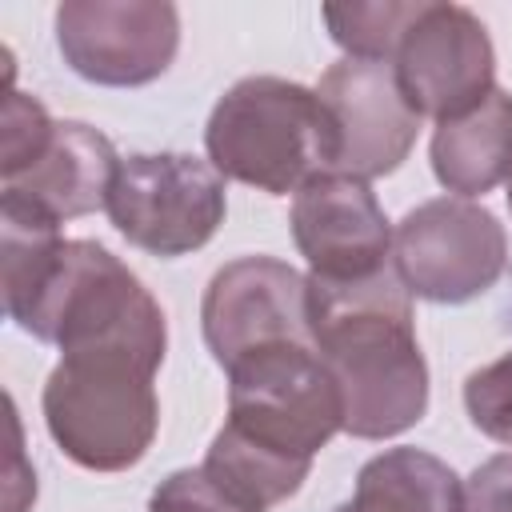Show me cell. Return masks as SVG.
Wrapping results in <instances>:
<instances>
[{
  "label": "cell",
  "mask_w": 512,
  "mask_h": 512,
  "mask_svg": "<svg viewBox=\"0 0 512 512\" xmlns=\"http://www.w3.org/2000/svg\"><path fill=\"white\" fill-rule=\"evenodd\" d=\"M352 500L372 512H464V484L432 452L388 448L360 468Z\"/></svg>",
  "instance_id": "obj_16"
},
{
  "label": "cell",
  "mask_w": 512,
  "mask_h": 512,
  "mask_svg": "<svg viewBox=\"0 0 512 512\" xmlns=\"http://www.w3.org/2000/svg\"><path fill=\"white\" fill-rule=\"evenodd\" d=\"M224 208V176L188 152H136L120 160L108 192L112 228L152 256L204 248L224 224Z\"/></svg>",
  "instance_id": "obj_6"
},
{
  "label": "cell",
  "mask_w": 512,
  "mask_h": 512,
  "mask_svg": "<svg viewBox=\"0 0 512 512\" xmlns=\"http://www.w3.org/2000/svg\"><path fill=\"white\" fill-rule=\"evenodd\" d=\"M428 0H380V4H324V24L332 40L356 60L396 56L408 28L420 20Z\"/></svg>",
  "instance_id": "obj_17"
},
{
  "label": "cell",
  "mask_w": 512,
  "mask_h": 512,
  "mask_svg": "<svg viewBox=\"0 0 512 512\" xmlns=\"http://www.w3.org/2000/svg\"><path fill=\"white\" fill-rule=\"evenodd\" d=\"M0 180H12L20 172H28L52 144L56 136V120L48 116V108L28 96L8 88L4 92V120H0Z\"/></svg>",
  "instance_id": "obj_18"
},
{
  "label": "cell",
  "mask_w": 512,
  "mask_h": 512,
  "mask_svg": "<svg viewBox=\"0 0 512 512\" xmlns=\"http://www.w3.org/2000/svg\"><path fill=\"white\" fill-rule=\"evenodd\" d=\"M292 236L324 280H360L392 260L388 216L368 180L348 172H320L292 196Z\"/></svg>",
  "instance_id": "obj_12"
},
{
  "label": "cell",
  "mask_w": 512,
  "mask_h": 512,
  "mask_svg": "<svg viewBox=\"0 0 512 512\" xmlns=\"http://www.w3.org/2000/svg\"><path fill=\"white\" fill-rule=\"evenodd\" d=\"M316 96L336 124V172L372 180L404 164L416 144L420 116L404 100L396 68L388 60L344 56L320 76Z\"/></svg>",
  "instance_id": "obj_11"
},
{
  "label": "cell",
  "mask_w": 512,
  "mask_h": 512,
  "mask_svg": "<svg viewBox=\"0 0 512 512\" xmlns=\"http://www.w3.org/2000/svg\"><path fill=\"white\" fill-rule=\"evenodd\" d=\"M428 156L436 180L464 200L512 180V96L492 88L464 116L440 120Z\"/></svg>",
  "instance_id": "obj_14"
},
{
  "label": "cell",
  "mask_w": 512,
  "mask_h": 512,
  "mask_svg": "<svg viewBox=\"0 0 512 512\" xmlns=\"http://www.w3.org/2000/svg\"><path fill=\"white\" fill-rule=\"evenodd\" d=\"M508 208H512V180H508Z\"/></svg>",
  "instance_id": "obj_24"
},
{
  "label": "cell",
  "mask_w": 512,
  "mask_h": 512,
  "mask_svg": "<svg viewBox=\"0 0 512 512\" xmlns=\"http://www.w3.org/2000/svg\"><path fill=\"white\" fill-rule=\"evenodd\" d=\"M116 172H120V156L104 132L80 120H60L48 152L28 172L0 184H4V200H20L44 212L48 220L64 224L96 208H108Z\"/></svg>",
  "instance_id": "obj_13"
},
{
  "label": "cell",
  "mask_w": 512,
  "mask_h": 512,
  "mask_svg": "<svg viewBox=\"0 0 512 512\" xmlns=\"http://www.w3.org/2000/svg\"><path fill=\"white\" fill-rule=\"evenodd\" d=\"M396 80L416 116L452 120L492 92L488 28L460 4H428L396 48Z\"/></svg>",
  "instance_id": "obj_10"
},
{
  "label": "cell",
  "mask_w": 512,
  "mask_h": 512,
  "mask_svg": "<svg viewBox=\"0 0 512 512\" xmlns=\"http://www.w3.org/2000/svg\"><path fill=\"white\" fill-rule=\"evenodd\" d=\"M208 480L244 512H268L280 500L296 496L300 484L308 480L312 460L288 456L280 448L260 444L256 436L240 432L236 424H224L212 436V448L200 464Z\"/></svg>",
  "instance_id": "obj_15"
},
{
  "label": "cell",
  "mask_w": 512,
  "mask_h": 512,
  "mask_svg": "<svg viewBox=\"0 0 512 512\" xmlns=\"http://www.w3.org/2000/svg\"><path fill=\"white\" fill-rule=\"evenodd\" d=\"M8 428H12V468H8V512H24L28 500L36 496V480L28 476H16V464H20V420H16V408L8 400Z\"/></svg>",
  "instance_id": "obj_22"
},
{
  "label": "cell",
  "mask_w": 512,
  "mask_h": 512,
  "mask_svg": "<svg viewBox=\"0 0 512 512\" xmlns=\"http://www.w3.org/2000/svg\"><path fill=\"white\" fill-rule=\"evenodd\" d=\"M208 164L268 196L300 192L320 172H336V124L324 100L280 76H244L232 84L204 128Z\"/></svg>",
  "instance_id": "obj_3"
},
{
  "label": "cell",
  "mask_w": 512,
  "mask_h": 512,
  "mask_svg": "<svg viewBox=\"0 0 512 512\" xmlns=\"http://www.w3.org/2000/svg\"><path fill=\"white\" fill-rule=\"evenodd\" d=\"M504 260L508 240L500 220L464 196L428 200L392 232V264L404 288L432 304H464L488 292Z\"/></svg>",
  "instance_id": "obj_7"
},
{
  "label": "cell",
  "mask_w": 512,
  "mask_h": 512,
  "mask_svg": "<svg viewBox=\"0 0 512 512\" xmlns=\"http://www.w3.org/2000/svg\"><path fill=\"white\" fill-rule=\"evenodd\" d=\"M56 44L76 76L136 88L168 72L180 48V12L152 0H68L56 8Z\"/></svg>",
  "instance_id": "obj_9"
},
{
  "label": "cell",
  "mask_w": 512,
  "mask_h": 512,
  "mask_svg": "<svg viewBox=\"0 0 512 512\" xmlns=\"http://www.w3.org/2000/svg\"><path fill=\"white\" fill-rule=\"evenodd\" d=\"M464 408L484 436L512 444V348L464 380Z\"/></svg>",
  "instance_id": "obj_19"
},
{
  "label": "cell",
  "mask_w": 512,
  "mask_h": 512,
  "mask_svg": "<svg viewBox=\"0 0 512 512\" xmlns=\"http://www.w3.org/2000/svg\"><path fill=\"white\" fill-rule=\"evenodd\" d=\"M12 320L44 344L72 352H116L160 368L168 348L164 312L152 292L100 244L64 240Z\"/></svg>",
  "instance_id": "obj_2"
},
{
  "label": "cell",
  "mask_w": 512,
  "mask_h": 512,
  "mask_svg": "<svg viewBox=\"0 0 512 512\" xmlns=\"http://www.w3.org/2000/svg\"><path fill=\"white\" fill-rule=\"evenodd\" d=\"M156 368L116 352H72L44 384V424L60 452L92 472L132 468L160 424Z\"/></svg>",
  "instance_id": "obj_4"
},
{
  "label": "cell",
  "mask_w": 512,
  "mask_h": 512,
  "mask_svg": "<svg viewBox=\"0 0 512 512\" xmlns=\"http://www.w3.org/2000/svg\"><path fill=\"white\" fill-rule=\"evenodd\" d=\"M200 324L208 352L224 368L268 344L316 348L308 316V276L272 256H240L224 264L204 288Z\"/></svg>",
  "instance_id": "obj_8"
},
{
  "label": "cell",
  "mask_w": 512,
  "mask_h": 512,
  "mask_svg": "<svg viewBox=\"0 0 512 512\" xmlns=\"http://www.w3.org/2000/svg\"><path fill=\"white\" fill-rule=\"evenodd\" d=\"M308 316L344 400V432L384 440L424 416L428 364L412 328V292L392 260L360 280L308 276Z\"/></svg>",
  "instance_id": "obj_1"
},
{
  "label": "cell",
  "mask_w": 512,
  "mask_h": 512,
  "mask_svg": "<svg viewBox=\"0 0 512 512\" xmlns=\"http://www.w3.org/2000/svg\"><path fill=\"white\" fill-rule=\"evenodd\" d=\"M464 512H512V452L484 460L468 476Z\"/></svg>",
  "instance_id": "obj_21"
},
{
  "label": "cell",
  "mask_w": 512,
  "mask_h": 512,
  "mask_svg": "<svg viewBox=\"0 0 512 512\" xmlns=\"http://www.w3.org/2000/svg\"><path fill=\"white\" fill-rule=\"evenodd\" d=\"M332 512H372V508H364V504H356V500H348V504H340V508H332Z\"/></svg>",
  "instance_id": "obj_23"
},
{
  "label": "cell",
  "mask_w": 512,
  "mask_h": 512,
  "mask_svg": "<svg viewBox=\"0 0 512 512\" xmlns=\"http://www.w3.org/2000/svg\"><path fill=\"white\" fill-rule=\"evenodd\" d=\"M148 512H244L236 508L212 480L204 468H180L172 476H164L148 500Z\"/></svg>",
  "instance_id": "obj_20"
},
{
  "label": "cell",
  "mask_w": 512,
  "mask_h": 512,
  "mask_svg": "<svg viewBox=\"0 0 512 512\" xmlns=\"http://www.w3.org/2000/svg\"><path fill=\"white\" fill-rule=\"evenodd\" d=\"M228 424L312 460L344 428V400L316 348L268 344L228 368Z\"/></svg>",
  "instance_id": "obj_5"
}]
</instances>
